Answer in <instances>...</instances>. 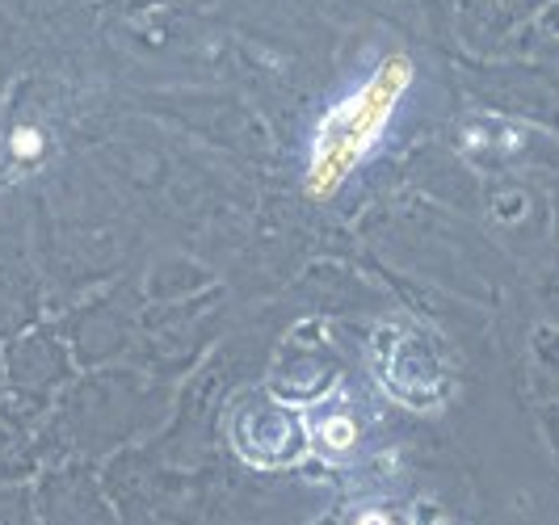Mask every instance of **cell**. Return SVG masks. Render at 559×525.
<instances>
[{"label": "cell", "mask_w": 559, "mask_h": 525, "mask_svg": "<svg viewBox=\"0 0 559 525\" xmlns=\"http://www.w3.org/2000/svg\"><path fill=\"white\" fill-rule=\"evenodd\" d=\"M408 84H413V59L388 56L362 88H354L345 102H336L333 110L320 118L308 160L311 198H333L349 181V172L362 165L374 152V143L383 139Z\"/></svg>", "instance_id": "cell-1"}, {"label": "cell", "mask_w": 559, "mask_h": 525, "mask_svg": "<svg viewBox=\"0 0 559 525\" xmlns=\"http://www.w3.org/2000/svg\"><path fill=\"white\" fill-rule=\"evenodd\" d=\"M320 433H324V445H329V450H349V445L358 442V425H354L349 416L324 420V425H320Z\"/></svg>", "instance_id": "cell-2"}, {"label": "cell", "mask_w": 559, "mask_h": 525, "mask_svg": "<svg viewBox=\"0 0 559 525\" xmlns=\"http://www.w3.org/2000/svg\"><path fill=\"white\" fill-rule=\"evenodd\" d=\"M9 147H13V156H17V160H34V156L43 152V135H38V127H17Z\"/></svg>", "instance_id": "cell-3"}, {"label": "cell", "mask_w": 559, "mask_h": 525, "mask_svg": "<svg viewBox=\"0 0 559 525\" xmlns=\"http://www.w3.org/2000/svg\"><path fill=\"white\" fill-rule=\"evenodd\" d=\"M358 525H395V522L383 513V509H366L362 517H358Z\"/></svg>", "instance_id": "cell-4"}]
</instances>
